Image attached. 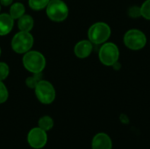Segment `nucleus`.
<instances>
[{"instance_id": "nucleus-5", "label": "nucleus", "mask_w": 150, "mask_h": 149, "mask_svg": "<svg viewBox=\"0 0 150 149\" xmlns=\"http://www.w3.org/2000/svg\"><path fill=\"white\" fill-rule=\"evenodd\" d=\"M119 57V47L112 42H105L99 49L98 58L100 62L105 66H113L118 61Z\"/></svg>"}, {"instance_id": "nucleus-2", "label": "nucleus", "mask_w": 150, "mask_h": 149, "mask_svg": "<svg viewBox=\"0 0 150 149\" xmlns=\"http://www.w3.org/2000/svg\"><path fill=\"white\" fill-rule=\"evenodd\" d=\"M112 33L111 27L105 22H97L88 30L89 40L95 45L104 44L108 40Z\"/></svg>"}, {"instance_id": "nucleus-7", "label": "nucleus", "mask_w": 150, "mask_h": 149, "mask_svg": "<svg viewBox=\"0 0 150 149\" xmlns=\"http://www.w3.org/2000/svg\"><path fill=\"white\" fill-rule=\"evenodd\" d=\"M124 43L127 48L134 51H138L146 46L147 37L141 30L130 29L124 35Z\"/></svg>"}, {"instance_id": "nucleus-11", "label": "nucleus", "mask_w": 150, "mask_h": 149, "mask_svg": "<svg viewBox=\"0 0 150 149\" xmlns=\"http://www.w3.org/2000/svg\"><path fill=\"white\" fill-rule=\"evenodd\" d=\"M14 25V19L9 13L0 14V36L7 35L11 32Z\"/></svg>"}, {"instance_id": "nucleus-13", "label": "nucleus", "mask_w": 150, "mask_h": 149, "mask_svg": "<svg viewBox=\"0 0 150 149\" xmlns=\"http://www.w3.org/2000/svg\"><path fill=\"white\" fill-rule=\"evenodd\" d=\"M25 9L24 4L19 2H17L11 5L9 14L15 20V19H18L20 17H22L25 14Z\"/></svg>"}, {"instance_id": "nucleus-10", "label": "nucleus", "mask_w": 150, "mask_h": 149, "mask_svg": "<svg viewBox=\"0 0 150 149\" xmlns=\"http://www.w3.org/2000/svg\"><path fill=\"white\" fill-rule=\"evenodd\" d=\"M91 148L92 149H112V142L109 135L99 133L93 137Z\"/></svg>"}, {"instance_id": "nucleus-22", "label": "nucleus", "mask_w": 150, "mask_h": 149, "mask_svg": "<svg viewBox=\"0 0 150 149\" xmlns=\"http://www.w3.org/2000/svg\"><path fill=\"white\" fill-rule=\"evenodd\" d=\"M120 119H121V122L122 123H124V124H127L128 123V119H127V116H125V115H121V117H120Z\"/></svg>"}, {"instance_id": "nucleus-24", "label": "nucleus", "mask_w": 150, "mask_h": 149, "mask_svg": "<svg viewBox=\"0 0 150 149\" xmlns=\"http://www.w3.org/2000/svg\"><path fill=\"white\" fill-rule=\"evenodd\" d=\"M0 11H1V4H0Z\"/></svg>"}, {"instance_id": "nucleus-23", "label": "nucleus", "mask_w": 150, "mask_h": 149, "mask_svg": "<svg viewBox=\"0 0 150 149\" xmlns=\"http://www.w3.org/2000/svg\"><path fill=\"white\" fill-rule=\"evenodd\" d=\"M1 54H2V50H1V47H0V55H1Z\"/></svg>"}, {"instance_id": "nucleus-19", "label": "nucleus", "mask_w": 150, "mask_h": 149, "mask_svg": "<svg viewBox=\"0 0 150 149\" xmlns=\"http://www.w3.org/2000/svg\"><path fill=\"white\" fill-rule=\"evenodd\" d=\"M10 73V68L7 63L4 61H0V81L5 80Z\"/></svg>"}, {"instance_id": "nucleus-16", "label": "nucleus", "mask_w": 150, "mask_h": 149, "mask_svg": "<svg viewBox=\"0 0 150 149\" xmlns=\"http://www.w3.org/2000/svg\"><path fill=\"white\" fill-rule=\"evenodd\" d=\"M42 80V74L41 73H37V74H33V76H28L25 79V85L30 88L33 89L36 87V85L39 83V82Z\"/></svg>"}, {"instance_id": "nucleus-8", "label": "nucleus", "mask_w": 150, "mask_h": 149, "mask_svg": "<svg viewBox=\"0 0 150 149\" xmlns=\"http://www.w3.org/2000/svg\"><path fill=\"white\" fill-rule=\"evenodd\" d=\"M47 141V132L43 129L34 127L31 129L27 134V142L31 148L34 149H40L44 148Z\"/></svg>"}, {"instance_id": "nucleus-14", "label": "nucleus", "mask_w": 150, "mask_h": 149, "mask_svg": "<svg viewBox=\"0 0 150 149\" xmlns=\"http://www.w3.org/2000/svg\"><path fill=\"white\" fill-rule=\"evenodd\" d=\"M38 125H39L40 128H41L44 131L47 132V131H50L53 128V126H54V120H53V119L50 116L46 115V116L41 117L39 119Z\"/></svg>"}, {"instance_id": "nucleus-20", "label": "nucleus", "mask_w": 150, "mask_h": 149, "mask_svg": "<svg viewBox=\"0 0 150 149\" xmlns=\"http://www.w3.org/2000/svg\"><path fill=\"white\" fill-rule=\"evenodd\" d=\"M128 14L130 17L132 18H139L141 17V9L140 7H137V6H134V7H131L128 11Z\"/></svg>"}, {"instance_id": "nucleus-6", "label": "nucleus", "mask_w": 150, "mask_h": 149, "mask_svg": "<svg viewBox=\"0 0 150 149\" xmlns=\"http://www.w3.org/2000/svg\"><path fill=\"white\" fill-rule=\"evenodd\" d=\"M34 92L37 99L43 105L52 104L56 96L54 87L51 83L46 80H40L34 88Z\"/></svg>"}, {"instance_id": "nucleus-15", "label": "nucleus", "mask_w": 150, "mask_h": 149, "mask_svg": "<svg viewBox=\"0 0 150 149\" xmlns=\"http://www.w3.org/2000/svg\"><path fill=\"white\" fill-rule=\"evenodd\" d=\"M50 0H28L29 7L33 11H41L46 9Z\"/></svg>"}, {"instance_id": "nucleus-12", "label": "nucleus", "mask_w": 150, "mask_h": 149, "mask_svg": "<svg viewBox=\"0 0 150 149\" xmlns=\"http://www.w3.org/2000/svg\"><path fill=\"white\" fill-rule=\"evenodd\" d=\"M34 25V21L32 16L28 14H24L18 19V27L19 31L31 32Z\"/></svg>"}, {"instance_id": "nucleus-18", "label": "nucleus", "mask_w": 150, "mask_h": 149, "mask_svg": "<svg viewBox=\"0 0 150 149\" xmlns=\"http://www.w3.org/2000/svg\"><path fill=\"white\" fill-rule=\"evenodd\" d=\"M9 97V91L3 81H0V105L7 101Z\"/></svg>"}, {"instance_id": "nucleus-1", "label": "nucleus", "mask_w": 150, "mask_h": 149, "mask_svg": "<svg viewBox=\"0 0 150 149\" xmlns=\"http://www.w3.org/2000/svg\"><path fill=\"white\" fill-rule=\"evenodd\" d=\"M22 62L25 68L32 74L42 73L46 67L45 56L36 50H30L24 54Z\"/></svg>"}, {"instance_id": "nucleus-17", "label": "nucleus", "mask_w": 150, "mask_h": 149, "mask_svg": "<svg viewBox=\"0 0 150 149\" xmlns=\"http://www.w3.org/2000/svg\"><path fill=\"white\" fill-rule=\"evenodd\" d=\"M140 9H141L142 17H143L148 20H150V0H146L142 4Z\"/></svg>"}, {"instance_id": "nucleus-21", "label": "nucleus", "mask_w": 150, "mask_h": 149, "mask_svg": "<svg viewBox=\"0 0 150 149\" xmlns=\"http://www.w3.org/2000/svg\"><path fill=\"white\" fill-rule=\"evenodd\" d=\"M13 0H0V4L4 5V6H9L11 4H12Z\"/></svg>"}, {"instance_id": "nucleus-3", "label": "nucleus", "mask_w": 150, "mask_h": 149, "mask_svg": "<svg viewBox=\"0 0 150 149\" xmlns=\"http://www.w3.org/2000/svg\"><path fill=\"white\" fill-rule=\"evenodd\" d=\"M11 49L17 54H25L30 51L33 46V37L30 32L19 31L17 32L11 42Z\"/></svg>"}, {"instance_id": "nucleus-9", "label": "nucleus", "mask_w": 150, "mask_h": 149, "mask_svg": "<svg viewBox=\"0 0 150 149\" xmlns=\"http://www.w3.org/2000/svg\"><path fill=\"white\" fill-rule=\"evenodd\" d=\"M92 50L93 45L89 40H83L78 41L74 47V53L79 59H85L89 57Z\"/></svg>"}, {"instance_id": "nucleus-4", "label": "nucleus", "mask_w": 150, "mask_h": 149, "mask_svg": "<svg viewBox=\"0 0 150 149\" xmlns=\"http://www.w3.org/2000/svg\"><path fill=\"white\" fill-rule=\"evenodd\" d=\"M47 18L54 22H62L69 15L68 5L62 0H50L46 7Z\"/></svg>"}]
</instances>
